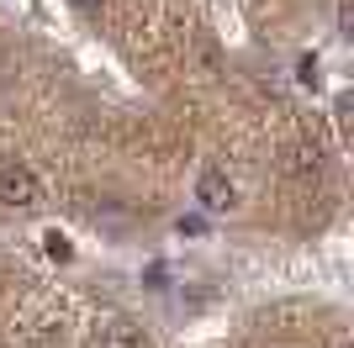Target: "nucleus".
<instances>
[{"instance_id": "obj_3", "label": "nucleus", "mask_w": 354, "mask_h": 348, "mask_svg": "<svg viewBox=\"0 0 354 348\" xmlns=\"http://www.w3.org/2000/svg\"><path fill=\"white\" fill-rule=\"evenodd\" d=\"M95 348H143V327H138L133 317H111L95 333Z\"/></svg>"}, {"instance_id": "obj_6", "label": "nucleus", "mask_w": 354, "mask_h": 348, "mask_svg": "<svg viewBox=\"0 0 354 348\" xmlns=\"http://www.w3.org/2000/svg\"><path fill=\"white\" fill-rule=\"evenodd\" d=\"M296 79H301V85H317V58H301V64H296Z\"/></svg>"}, {"instance_id": "obj_8", "label": "nucleus", "mask_w": 354, "mask_h": 348, "mask_svg": "<svg viewBox=\"0 0 354 348\" xmlns=\"http://www.w3.org/2000/svg\"><path fill=\"white\" fill-rule=\"evenodd\" d=\"M69 6H80V11H101L106 0H69Z\"/></svg>"}, {"instance_id": "obj_7", "label": "nucleus", "mask_w": 354, "mask_h": 348, "mask_svg": "<svg viewBox=\"0 0 354 348\" xmlns=\"http://www.w3.org/2000/svg\"><path fill=\"white\" fill-rule=\"evenodd\" d=\"M175 227H180V238H196V232H201V217H180Z\"/></svg>"}, {"instance_id": "obj_2", "label": "nucleus", "mask_w": 354, "mask_h": 348, "mask_svg": "<svg viewBox=\"0 0 354 348\" xmlns=\"http://www.w3.org/2000/svg\"><path fill=\"white\" fill-rule=\"evenodd\" d=\"M0 206H6V211L43 206V180H37L27 164H6V169H0Z\"/></svg>"}, {"instance_id": "obj_5", "label": "nucleus", "mask_w": 354, "mask_h": 348, "mask_svg": "<svg viewBox=\"0 0 354 348\" xmlns=\"http://www.w3.org/2000/svg\"><path fill=\"white\" fill-rule=\"evenodd\" d=\"M43 253H48V259H69L74 248H69V238H64V232H43Z\"/></svg>"}, {"instance_id": "obj_4", "label": "nucleus", "mask_w": 354, "mask_h": 348, "mask_svg": "<svg viewBox=\"0 0 354 348\" xmlns=\"http://www.w3.org/2000/svg\"><path fill=\"white\" fill-rule=\"evenodd\" d=\"M291 174L296 180H317V174H323V148L317 143H296L291 148Z\"/></svg>"}, {"instance_id": "obj_1", "label": "nucleus", "mask_w": 354, "mask_h": 348, "mask_svg": "<svg viewBox=\"0 0 354 348\" xmlns=\"http://www.w3.org/2000/svg\"><path fill=\"white\" fill-rule=\"evenodd\" d=\"M196 206H201L207 217H227L238 206V185H233V174L222 169V164H207V169L196 174Z\"/></svg>"}]
</instances>
